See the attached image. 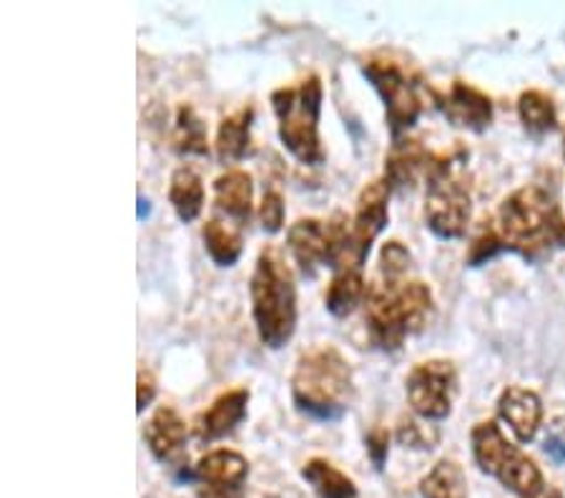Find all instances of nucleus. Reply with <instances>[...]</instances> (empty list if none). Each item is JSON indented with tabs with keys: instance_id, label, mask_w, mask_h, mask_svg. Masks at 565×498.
Returning <instances> with one entry per match:
<instances>
[{
	"instance_id": "f257e3e1",
	"label": "nucleus",
	"mask_w": 565,
	"mask_h": 498,
	"mask_svg": "<svg viewBox=\"0 0 565 498\" xmlns=\"http://www.w3.org/2000/svg\"><path fill=\"white\" fill-rule=\"evenodd\" d=\"M493 222L505 252L527 262H541L555 250H565V216L551 192L527 184L503 199Z\"/></svg>"
},
{
	"instance_id": "f03ea898",
	"label": "nucleus",
	"mask_w": 565,
	"mask_h": 498,
	"mask_svg": "<svg viewBox=\"0 0 565 498\" xmlns=\"http://www.w3.org/2000/svg\"><path fill=\"white\" fill-rule=\"evenodd\" d=\"M433 289L420 279L377 277L364 295V325L377 350L395 352L413 338L433 315Z\"/></svg>"
},
{
	"instance_id": "7ed1b4c3",
	"label": "nucleus",
	"mask_w": 565,
	"mask_h": 498,
	"mask_svg": "<svg viewBox=\"0 0 565 498\" xmlns=\"http://www.w3.org/2000/svg\"><path fill=\"white\" fill-rule=\"evenodd\" d=\"M289 385L297 413L319 423L340 421L354 398L350 360L330 342L307 348L297 358Z\"/></svg>"
},
{
	"instance_id": "20e7f679",
	"label": "nucleus",
	"mask_w": 565,
	"mask_h": 498,
	"mask_svg": "<svg viewBox=\"0 0 565 498\" xmlns=\"http://www.w3.org/2000/svg\"><path fill=\"white\" fill-rule=\"evenodd\" d=\"M252 317L264 348L281 350L297 330V285L285 252L267 244L249 279Z\"/></svg>"
},
{
	"instance_id": "39448f33",
	"label": "nucleus",
	"mask_w": 565,
	"mask_h": 498,
	"mask_svg": "<svg viewBox=\"0 0 565 498\" xmlns=\"http://www.w3.org/2000/svg\"><path fill=\"white\" fill-rule=\"evenodd\" d=\"M468 151L455 149L452 153H433L427 165L425 192V222L435 237L460 240L468 232L472 216L470 184L465 181Z\"/></svg>"
},
{
	"instance_id": "423d86ee",
	"label": "nucleus",
	"mask_w": 565,
	"mask_h": 498,
	"mask_svg": "<svg viewBox=\"0 0 565 498\" xmlns=\"http://www.w3.org/2000/svg\"><path fill=\"white\" fill-rule=\"evenodd\" d=\"M324 86L317 74H309L297 86H281L271 94V108L279 121V139L285 149L307 167L324 165L327 153L319 141Z\"/></svg>"
},
{
	"instance_id": "0eeeda50",
	"label": "nucleus",
	"mask_w": 565,
	"mask_h": 498,
	"mask_svg": "<svg viewBox=\"0 0 565 498\" xmlns=\"http://www.w3.org/2000/svg\"><path fill=\"white\" fill-rule=\"evenodd\" d=\"M360 68L385 104L392 141H399L420 119L427 96L435 98V91L427 88L425 81L415 71H409L403 61L392 59L387 53H372L360 63Z\"/></svg>"
},
{
	"instance_id": "6e6552de",
	"label": "nucleus",
	"mask_w": 565,
	"mask_h": 498,
	"mask_svg": "<svg viewBox=\"0 0 565 498\" xmlns=\"http://www.w3.org/2000/svg\"><path fill=\"white\" fill-rule=\"evenodd\" d=\"M470 443L472 458L482 474L498 478L513 494L531 498L545 488L543 474L533 464V458L513 446L495 421L478 423L470 433Z\"/></svg>"
},
{
	"instance_id": "1a4fd4ad",
	"label": "nucleus",
	"mask_w": 565,
	"mask_h": 498,
	"mask_svg": "<svg viewBox=\"0 0 565 498\" xmlns=\"http://www.w3.org/2000/svg\"><path fill=\"white\" fill-rule=\"evenodd\" d=\"M350 234V216L344 212H334L330 220H297L287 232V250L291 259L307 277H315L319 265H332L340 257V252Z\"/></svg>"
},
{
	"instance_id": "9d476101",
	"label": "nucleus",
	"mask_w": 565,
	"mask_h": 498,
	"mask_svg": "<svg viewBox=\"0 0 565 498\" xmlns=\"http://www.w3.org/2000/svg\"><path fill=\"white\" fill-rule=\"evenodd\" d=\"M405 393L415 415L425 421H443L452 413L455 395H458V370L450 360L433 358L409 370L405 380Z\"/></svg>"
},
{
	"instance_id": "9b49d317",
	"label": "nucleus",
	"mask_w": 565,
	"mask_h": 498,
	"mask_svg": "<svg viewBox=\"0 0 565 498\" xmlns=\"http://www.w3.org/2000/svg\"><path fill=\"white\" fill-rule=\"evenodd\" d=\"M390 192L385 179L370 181L358 197L354 214L350 216V252L354 267H364L375 240L385 232L390 222Z\"/></svg>"
},
{
	"instance_id": "f8f14e48",
	"label": "nucleus",
	"mask_w": 565,
	"mask_h": 498,
	"mask_svg": "<svg viewBox=\"0 0 565 498\" xmlns=\"http://www.w3.org/2000/svg\"><path fill=\"white\" fill-rule=\"evenodd\" d=\"M199 498H242L249 478V460L232 448H216L194 468Z\"/></svg>"
},
{
	"instance_id": "ddd939ff",
	"label": "nucleus",
	"mask_w": 565,
	"mask_h": 498,
	"mask_svg": "<svg viewBox=\"0 0 565 498\" xmlns=\"http://www.w3.org/2000/svg\"><path fill=\"white\" fill-rule=\"evenodd\" d=\"M143 438L153 458L161 464H171V468H179L181 478H194V470H189V456L184 453L189 425L174 405H159L153 411L151 421L143 428Z\"/></svg>"
},
{
	"instance_id": "4468645a",
	"label": "nucleus",
	"mask_w": 565,
	"mask_h": 498,
	"mask_svg": "<svg viewBox=\"0 0 565 498\" xmlns=\"http://www.w3.org/2000/svg\"><path fill=\"white\" fill-rule=\"evenodd\" d=\"M435 106L458 129L482 134L493 124V98L476 86L462 84V81H455L448 94H437L435 91Z\"/></svg>"
},
{
	"instance_id": "2eb2a0df",
	"label": "nucleus",
	"mask_w": 565,
	"mask_h": 498,
	"mask_svg": "<svg viewBox=\"0 0 565 498\" xmlns=\"http://www.w3.org/2000/svg\"><path fill=\"white\" fill-rule=\"evenodd\" d=\"M252 393L249 388H232L218 393L212 405L204 407L194 421V438L199 443H214L218 438L232 436L247 418Z\"/></svg>"
},
{
	"instance_id": "dca6fc26",
	"label": "nucleus",
	"mask_w": 565,
	"mask_h": 498,
	"mask_svg": "<svg viewBox=\"0 0 565 498\" xmlns=\"http://www.w3.org/2000/svg\"><path fill=\"white\" fill-rule=\"evenodd\" d=\"M498 415L500 421L510 425L515 438L521 443H531L543 423V403L527 388L510 385L498 398Z\"/></svg>"
},
{
	"instance_id": "f3484780",
	"label": "nucleus",
	"mask_w": 565,
	"mask_h": 498,
	"mask_svg": "<svg viewBox=\"0 0 565 498\" xmlns=\"http://www.w3.org/2000/svg\"><path fill=\"white\" fill-rule=\"evenodd\" d=\"M214 204L224 216L239 226L252 220L254 179L244 169H226L214 179Z\"/></svg>"
},
{
	"instance_id": "a211bd4d",
	"label": "nucleus",
	"mask_w": 565,
	"mask_h": 498,
	"mask_svg": "<svg viewBox=\"0 0 565 498\" xmlns=\"http://www.w3.org/2000/svg\"><path fill=\"white\" fill-rule=\"evenodd\" d=\"M433 151H427L417 139L392 141V149L385 157V179L392 189H407L417 179L427 174Z\"/></svg>"
},
{
	"instance_id": "6ab92c4d",
	"label": "nucleus",
	"mask_w": 565,
	"mask_h": 498,
	"mask_svg": "<svg viewBox=\"0 0 565 498\" xmlns=\"http://www.w3.org/2000/svg\"><path fill=\"white\" fill-rule=\"evenodd\" d=\"M252 124H254V108L244 106L222 119L216 131V159L222 165H239L252 153Z\"/></svg>"
},
{
	"instance_id": "aec40b11",
	"label": "nucleus",
	"mask_w": 565,
	"mask_h": 498,
	"mask_svg": "<svg viewBox=\"0 0 565 498\" xmlns=\"http://www.w3.org/2000/svg\"><path fill=\"white\" fill-rule=\"evenodd\" d=\"M202 240L206 255L212 257L216 267H234L244 252L242 226L218 220V216H212V220L204 222Z\"/></svg>"
},
{
	"instance_id": "412c9836",
	"label": "nucleus",
	"mask_w": 565,
	"mask_h": 498,
	"mask_svg": "<svg viewBox=\"0 0 565 498\" xmlns=\"http://www.w3.org/2000/svg\"><path fill=\"white\" fill-rule=\"evenodd\" d=\"M169 202L184 224L199 220V214L204 212L206 202V189L202 177H199L191 167H179L174 174H171Z\"/></svg>"
},
{
	"instance_id": "4be33fe9",
	"label": "nucleus",
	"mask_w": 565,
	"mask_h": 498,
	"mask_svg": "<svg viewBox=\"0 0 565 498\" xmlns=\"http://www.w3.org/2000/svg\"><path fill=\"white\" fill-rule=\"evenodd\" d=\"M302 478L312 486L317 498H358L352 478L327 458H309L302 466Z\"/></svg>"
},
{
	"instance_id": "5701e85b",
	"label": "nucleus",
	"mask_w": 565,
	"mask_h": 498,
	"mask_svg": "<svg viewBox=\"0 0 565 498\" xmlns=\"http://www.w3.org/2000/svg\"><path fill=\"white\" fill-rule=\"evenodd\" d=\"M364 295H367V283H364L362 269H340L334 272L332 283L327 287L324 307L334 317H348L364 303Z\"/></svg>"
},
{
	"instance_id": "b1692460",
	"label": "nucleus",
	"mask_w": 565,
	"mask_h": 498,
	"mask_svg": "<svg viewBox=\"0 0 565 498\" xmlns=\"http://www.w3.org/2000/svg\"><path fill=\"white\" fill-rule=\"evenodd\" d=\"M423 498H468V481L458 460L443 458L420 481Z\"/></svg>"
},
{
	"instance_id": "393cba45",
	"label": "nucleus",
	"mask_w": 565,
	"mask_h": 498,
	"mask_svg": "<svg viewBox=\"0 0 565 498\" xmlns=\"http://www.w3.org/2000/svg\"><path fill=\"white\" fill-rule=\"evenodd\" d=\"M518 116H521L525 131L533 136L548 134L558 124V112H555L553 98L535 88L523 91L521 98H518Z\"/></svg>"
},
{
	"instance_id": "a878e982",
	"label": "nucleus",
	"mask_w": 565,
	"mask_h": 498,
	"mask_svg": "<svg viewBox=\"0 0 565 498\" xmlns=\"http://www.w3.org/2000/svg\"><path fill=\"white\" fill-rule=\"evenodd\" d=\"M174 149L179 153H196V157H209L206 124L199 119L194 106H189V104H181L177 112Z\"/></svg>"
},
{
	"instance_id": "bb28decb",
	"label": "nucleus",
	"mask_w": 565,
	"mask_h": 498,
	"mask_svg": "<svg viewBox=\"0 0 565 498\" xmlns=\"http://www.w3.org/2000/svg\"><path fill=\"white\" fill-rule=\"evenodd\" d=\"M503 250V244H500V237L495 232V226L490 220H486L480 224V230L476 237H472V244L468 250V267H480L490 262L493 257H498Z\"/></svg>"
},
{
	"instance_id": "cd10ccee",
	"label": "nucleus",
	"mask_w": 565,
	"mask_h": 498,
	"mask_svg": "<svg viewBox=\"0 0 565 498\" xmlns=\"http://www.w3.org/2000/svg\"><path fill=\"white\" fill-rule=\"evenodd\" d=\"M377 265H380V277L403 279V277H407L409 267H413V255H409V250L403 242L390 240L382 244Z\"/></svg>"
},
{
	"instance_id": "c85d7f7f",
	"label": "nucleus",
	"mask_w": 565,
	"mask_h": 498,
	"mask_svg": "<svg viewBox=\"0 0 565 498\" xmlns=\"http://www.w3.org/2000/svg\"><path fill=\"white\" fill-rule=\"evenodd\" d=\"M285 220H287L285 197H281V192L275 187L264 189V197H262V204H259L262 230L267 234H277V232H281V226H285Z\"/></svg>"
},
{
	"instance_id": "c756f323",
	"label": "nucleus",
	"mask_w": 565,
	"mask_h": 498,
	"mask_svg": "<svg viewBox=\"0 0 565 498\" xmlns=\"http://www.w3.org/2000/svg\"><path fill=\"white\" fill-rule=\"evenodd\" d=\"M153 398H157V375L141 365L139 373H136V413L141 415L153 403Z\"/></svg>"
},
{
	"instance_id": "7c9ffc66",
	"label": "nucleus",
	"mask_w": 565,
	"mask_h": 498,
	"mask_svg": "<svg viewBox=\"0 0 565 498\" xmlns=\"http://www.w3.org/2000/svg\"><path fill=\"white\" fill-rule=\"evenodd\" d=\"M367 453L372 458V464H375L377 470L385 468V460H387V453H390V433L387 428H372L367 433Z\"/></svg>"
},
{
	"instance_id": "2f4dec72",
	"label": "nucleus",
	"mask_w": 565,
	"mask_h": 498,
	"mask_svg": "<svg viewBox=\"0 0 565 498\" xmlns=\"http://www.w3.org/2000/svg\"><path fill=\"white\" fill-rule=\"evenodd\" d=\"M397 441L407 448H433L430 438H427V433L415 421H407V423L399 425Z\"/></svg>"
},
{
	"instance_id": "473e14b6",
	"label": "nucleus",
	"mask_w": 565,
	"mask_h": 498,
	"mask_svg": "<svg viewBox=\"0 0 565 498\" xmlns=\"http://www.w3.org/2000/svg\"><path fill=\"white\" fill-rule=\"evenodd\" d=\"M543 451L548 453L555 464H565V428H553L543 443Z\"/></svg>"
},
{
	"instance_id": "72a5a7b5",
	"label": "nucleus",
	"mask_w": 565,
	"mask_h": 498,
	"mask_svg": "<svg viewBox=\"0 0 565 498\" xmlns=\"http://www.w3.org/2000/svg\"><path fill=\"white\" fill-rule=\"evenodd\" d=\"M531 498H563V494L558 491V488H553V486H545L543 491H537L535 496H531Z\"/></svg>"
},
{
	"instance_id": "f704fd0d",
	"label": "nucleus",
	"mask_w": 565,
	"mask_h": 498,
	"mask_svg": "<svg viewBox=\"0 0 565 498\" xmlns=\"http://www.w3.org/2000/svg\"><path fill=\"white\" fill-rule=\"evenodd\" d=\"M151 212V206H149V199H143V197H139V220H143L146 214Z\"/></svg>"
},
{
	"instance_id": "c9c22d12",
	"label": "nucleus",
	"mask_w": 565,
	"mask_h": 498,
	"mask_svg": "<svg viewBox=\"0 0 565 498\" xmlns=\"http://www.w3.org/2000/svg\"><path fill=\"white\" fill-rule=\"evenodd\" d=\"M563 157H565V134H563Z\"/></svg>"
}]
</instances>
